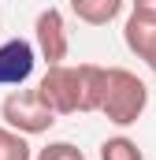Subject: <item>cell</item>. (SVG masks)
I'll return each mask as SVG.
<instances>
[{
  "mask_svg": "<svg viewBox=\"0 0 156 160\" xmlns=\"http://www.w3.org/2000/svg\"><path fill=\"white\" fill-rule=\"evenodd\" d=\"M34 48H37V56L48 67L67 60L71 34H67V22H63V11L60 8H45L37 19H34Z\"/></svg>",
  "mask_w": 156,
  "mask_h": 160,
  "instance_id": "obj_4",
  "label": "cell"
},
{
  "mask_svg": "<svg viewBox=\"0 0 156 160\" xmlns=\"http://www.w3.org/2000/svg\"><path fill=\"white\" fill-rule=\"evenodd\" d=\"M37 63V48L22 38H11L0 45V86H22L34 75Z\"/></svg>",
  "mask_w": 156,
  "mask_h": 160,
  "instance_id": "obj_5",
  "label": "cell"
},
{
  "mask_svg": "<svg viewBox=\"0 0 156 160\" xmlns=\"http://www.w3.org/2000/svg\"><path fill=\"white\" fill-rule=\"evenodd\" d=\"M0 160H34V149L26 142V134L11 130L0 123Z\"/></svg>",
  "mask_w": 156,
  "mask_h": 160,
  "instance_id": "obj_9",
  "label": "cell"
},
{
  "mask_svg": "<svg viewBox=\"0 0 156 160\" xmlns=\"http://www.w3.org/2000/svg\"><path fill=\"white\" fill-rule=\"evenodd\" d=\"M145 108H149V86L130 67H108L104 71V97H100L97 112L112 127L126 130V127H134L145 116Z\"/></svg>",
  "mask_w": 156,
  "mask_h": 160,
  "instance_id": "obj_2",
  "label": "cell"
},
{
  "mask_svg": "<svg viewBox=\"0 0 156 160\" xmlns=\"http://www.w3.org/2000/svg\"><path fill=\"white\" fill-rule=\"evenodd\" d=\"M100 160H145L141 145L126 134H115V138H104L100 142Z\"/></svg>",
  "mask_w": 156,
  "mask_h": 160,
  "instance_id": "obj_8",
  "label": "cell"
},
{
  "mask_svg": "<svg viewBox=\"0 0 156 160\" xmlns=\"http://www.w3.org/2000/svg\"><path fill=\"white\" fill-rule=\"evenodd\" d=\"M0 119H4V127H11V130L34 138V134H48V130H52L56 112L37 97V89L15 86V89L0 101Z\"/></svg>",
  "mask_w": 156,
  "mask_h": 160,
  "instance_id": "obj_3",
  "label": "cell"
},
{
  "mask_svg": "<svg viewBox=\"0 0 156 160\" xmlns=\"http://www.w3.org/2000/svg\"><path fill=\"white\" fill-rule=\"evenodd\" d=\"M123 41H126V48L138 56V60H145V67L156 75V22H141V19H126V26H123Z\"/></svg>",
  "mask_w": 156,
  "mask_h": 160,
  "instance_id": "obj_6",
  "label": "cell"
},
{
  "mask_svg": "<svg viewBox=\"0 0 156 160\" xmlns=\"http://www.w3.org/2000/svg\"><path fill=\"white\" fill-rule=\"evenodd\" d=\"M130 15L141 22H156V0H130Z\"/></svg>",
  "mask_w": 156,
  "mask_h": 160,
  "instance_id": "obj_11",
  "label": "cell"
},
{
  "mask_svg": "<svg viewBox=\"0 0 156 160\" xmlns=\"http://www.w3.org/2000/svg\"><path fill=\"white\" fill-rule=\"evenodd\" d=\"M123 4L126 0H71V11L85 26H108L112 19H119Z\"/></svg>",
  "mask_w": 156,
  "mask_h": 160,
  "instance_id": "obj_7",
  "label": "cell"
},
{
  "mask_svg": "<svg viewBox=\"0 0 156 160\" xmlns=\"http://www.w3.org/2000/svg\"><path fill=\"white\" fill-rule=\"evenodd\" d=\"M104 71L100 63H52L37 82V97L56 116H85L100 108L104 97Z\"/></svg>",
  "mask_w": 156,
  "mask_h": 160,
  "instance_id": "obj_1",
  "label": "cell"
},
{
  "mask_svg": "<svg viewBox=\"0 0 156 160\" xmlns=\"http://www.w3.org/2000/svg\"><path fill=\"white\" fill-rule=\"evenodd\" d=\"M34 160H85V153L78 145H71V142H48L45 149H37Z\"/></svg>",
  "mask_w": 156,
  "mask_h": 160,
  "instance_id": "obj_10",
  "label": "cell"
}]
</instances>
